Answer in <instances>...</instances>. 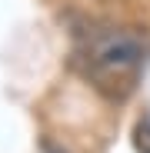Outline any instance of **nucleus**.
Wrapping results in <instances>:
<instances>
[{"label":"nucleus","mask_w":150,"mask_h":153,"mask_svg":"<svg viewBox=\"0 0 150 153\" xmlns=\"http://www.w3.org/2000/svg\"><path fill=\"white\" fill-rule=\"evenodd\" d=\"M137 150L140 153H150V120H143L137 126Z\"/></svg>","instance_id":"2"},{"label":"nucleus","mask_w":150,"mask_h":153,"mask_svg":"<svg viewBox=\"0 0 150 153\" xmlns=\"http://www.w3.org/2000/svg\"><path fill=\"white\" fill-rule=\"evenodd\" d=\"M87 63H90V73L100 80V87L107 83L130 87L140 67V43L127 33H100L87 47Z\"/></svg>","instance_id":"1"}]
</instances>
